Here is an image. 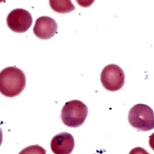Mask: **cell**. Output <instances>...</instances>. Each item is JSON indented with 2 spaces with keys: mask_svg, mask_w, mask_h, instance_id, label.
Masks as SVG:
<instances>
[{
  "mask_svg": "<svg viewBox=\"0 0 154 154\" xmlns=\"http://www.w3.org/2000/svg\"><path fill=\"white\" fill-rule=\"evenodd\" d=\"M26 76L16 67H8L0 73V91L5 97H15L24 90Z\"/></svg>",
  "mask_w": 154,
  "mask_h": 154,
  "instance_id": "1",
  "label": "cell"
},
{
  "mask_svg": "<svg viewBox=\"0 0 154 154\" xmlns=\"http://www.w3.org/2000/svg\"><path fill=\"white\" fill-rule=\"evenodd\" d=\"M88 114V108L82 101L73 100L67 102L61 111V119L66 126L77 128L81 126Z\"/></svg>",
  "mask_w": 154,
  "mask_h": 154,
  "instance_id": "2",
  "label": "cell"
},
{
  "mask_svg": "<svg viewBox=\"0 0 154 154\" xmlns=\"http://www.w3.org/2000/svg\"><path fill=\"white\" fill-rule=\"evenodd\" d=\"M128 121L134 128L142 131L154 128V113L149 106L143 104L134 106L129 112Z\"/></svg>",
  "mask_w": 154,
  "mask_h": 154,
  "instance_id": "3",
  "label": "cell"
},
{
  "mask_svg": "<svg viewBox=\"0 0 154 154\" xmlns=\"http://www.w3.org/2000/svg\"><path fill=\"white\" fill-rule=\"evenodd\" d=\"M100 80L106 89L110 91H116L122 89L125 84V75L119 66L110 64L103 69Z\"/></svg>",
  "mask_w": 154,
  "mask_h": 154,
  "instance_id": "4",
  "label": "cell"
},
{
  "mask_svg": "<svg viewBox=\"0 0 154 154\" xmlns=\"http://www.w3.org/2000/svg\"><path fill=\"white\" fill-rule=\"evenodd\" d=\"M6 21L8 28L13 32L23 33L26 32L31 27L32 16L27 10L16 8L8 14Z\"/></svg>",
  "mask_w": 154,
  "mask_h": 154,
  "instance_id": "5",
  "label": "cell"
},
{
  "mask_svg": "<svg viewBox=\"0 0 154 154\" xmlns=\"http://www.w3.org/2000/svg\"><path fill=\"white\" fill-rule=\"evenodd\" d=\"M57 23L53 19L48 16H41L36 20L33 32L38 38L47 40L57 33Z\"/></svg>",
  "mask_w": 154,
  "mask_h": 154,
  "instance_id": "6",
  "label": "cell"
},
{
  "mask_svg": "<svg viewBox=\"0 0 154 154\" xmlns=\"http://www.w3.org/2000/svg\"><path fill=\"white\" fill-rule=\"evenodd\" d=\"M75 147L74 138L71 134L62 132L54 136L51 142V148L54 154H69Z\"/></svg>",
  "mask_w": 154,
  "mask_h": 154,
  "instance_id": "7",
  "label": "cell"
},
{
  "mask_svg": "<svg viewBox=\"0 0 154 154\" xmlns=\"http://www.w3.org/2000/svg\"><path fill=\"white\" fill-rule=\"evenodd\" d=\"M49 5L53 11L60 14L72 12L76 8L71 0H49Z\"/></svg>",
  "mask_w": 154,
  "mask_h": 154,
  "instance_id": "8",
  "label": "cell"
},
{
  "mask_svg": "<svg viewBox=\"0 0 154 154\" xmlns=\"http://www.w3.org/2000/svg\"><path fill=\"white\" fill-rule=\"evenodd\" d=\"M95 0H76L78 5L83 8H88L93 4Z\"/></svg>",
  "mask_w": 154,
  "mask_h": 154,
  "instance_id": "9",
  "label": "cell"
},
{
  "mask_svg": "<svg viewBox=\"0 0 154 154\" xmlns=\"http://www.w3.org/2000/svg\"><path fill=\"white\" fill-rule=\"evenodd\" d=\"M149 145L152 150H154V133L150 136L149 138Z\"/></svg>",
  "mask_w": 154,
  "mask_h": 154,
  "instance_id": "10",
  "label": "cell"
}]
</instances>
